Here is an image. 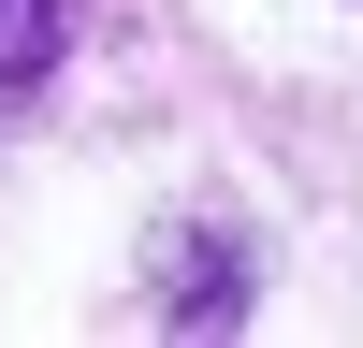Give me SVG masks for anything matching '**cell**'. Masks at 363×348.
Here are the masks:
<instances>
[{"label":"cell","instance_id":"1","mask_svg":"<svg viewBox=\"0 0 363 348\" xmlns=\"http://www.w3.org/2000/svg\"><path fill=\"white\" fill-rule=\"evenodd\" d=\"M58 44H73V0H0V116L58 73Z\"/></svg>","mask_w":363,"mask_h":348}]
</instances>
